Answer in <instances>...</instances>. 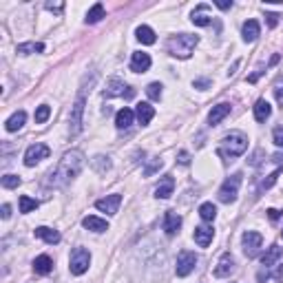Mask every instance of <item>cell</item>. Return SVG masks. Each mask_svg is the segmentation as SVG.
I'll use <instances>...</instances> for the list:
<instances>
[{"label": "cell", "instance_id": "1", "mask_svg": "<svg viewBox=\"0 0 283 283\" xmlns=\"http://www.w3.org/2000/svg\"><path fill=\"white\" fill-rule=\"evenodd\" d=\"M82 166H84V155H82V151H67V153L62 155L58 166L49 173L47 184L53 188L67 186L71 179H75L77 175H80Z\"/></svg>", "mask_w": 283, "mask_h": 283}, {"label": "cell", "instance_id": "2", "mask_svg": "<svg viewBox=\"0 0 283 283\" xmlns=\"http://www.w3.org/2000/svg\"><path fill=\"white\" fill-rule=\"evenodd\" d=\"M245 149H248V137L241 131H230V133L221 139V146L217 151V155L224 159H235L239 155H244Z\"/></svg>", "mask_w": 283, "mask_h": 283}, {"label": "cell", "instance_id": "3", "mask_svg": "<svg viewBox=\"0 0 283 283\" xmlns=\"http://www.w3.org/2000/svg\"><path fill=\"white\" fill-rule=\"evenodd\" d=\"M197 44H199V38H197V36L179 34V36H173V38L168 40V53H170L173 58L188 60L192 56Z\"/></svg>", "mask_w": 283, "mask_h": 283}, {"label": "cell", "instance_id": "4", "mask_svg": "<svg viewBox=\"0 0 283 283\" xmlns=\"http://www.w3.org/2000/svg\"><path fill=\"white\" fill-rule=\"evenodd\" d=\"M89 264H91V252L87 248H75L71 252V261H69V268H71V274L80 277L89 270Z\"/></svg>", "mask_w": 283, "mask_h": 283}, {"label": "cell", "instance_id": "5", "mask_svg": "<svg viewBox=\"0 0 283 283\" xmlns=\"http://www.w3.org/2000/svg\"><path fill=\"white\" fill-rule=\"evenodd\" d=\"M84 102H87V95H84V87H82L80 95L75 97L71 109V117H69V131L71 135H77L82 131V113H84Z\"/></svg>", "mask_w": 283, "mask_h": 283}, {"label": "cell", "instance_id": "6", "mask_svg": "<svg viewBox=\"0 0 283 283\" xmlns=\"http://www.w3.org/2000/svg\"><path fill=\"white\" fill-rule=\"evenodd\" d=\"M239 186H241V175H230V177L224 182V186L219 188V202L224 204H232L237 199V192H239Z\"/></svg>", "mask_w": 283, "mask_h": 283}, {"label": "cell", "instance_id": "7", "mask_svg": "<svg viewBox=\"0 0 283 283\" xmlns=\"http://www.w3.org/2000/svg\"><path fill=\"white\" fill-rule=\"evenodd\" d=\"M195 265H197V254L190 252V250H182L177 257L175 272H177V277H188V274L195 270Z\"/></svg>", "mask_w": 283, "mask_h": 283}, {"label": "cell", "instance_id": "8", "mask_svg": "<svg viewBox=\"0 0 283 283\" xmlns=\"http://www.w3.org/2000/svg\"><path fill=\"white\" fill-rule=\"evenodd\" d=\"M49 155H51V149H49L47 144H31L29 149H27V153H24V164L27 166H36L38 162H42V159H47Z\"/></svg>", "mask_w": 283, "mask_h": 283}, {"label": "cell", "instance_id": "9", "mask_svg": "<svg viewBox=\"0 0 283 283\" xmlns=\"http://www.w3.org/2000/svg\"><path fill=\"white\" fill-rule=\"evenodd\" d=\"M241 244H244V252L248 254V257H257V252H259L261 244H264V237H261L259 232L248 230V232H244V239H241Z\"/></svg>", "mask_w": 283, "mask_h": 283}, {"label": "cell", "instance_id": "10", "mask_svg": "<svg viewBox=\"0 0 283 283\" xmlns=\"http://www.w3.org/2000/svg\"><path fill=\"white\" fill-rule=\"evenodd\" d=\"M115 95H122V97H133L135 95V91L131 87H126L124 82L122 80H117V77H113V80L109 82V87H106V91H104V97H115Z\"/></svg>", "mask_w": 283, "mask_h": 283}, {"label": "cell", "instance_id": "11", "mask_svg": "<svg viewBox=\"0 0 283 283\" xmlns=\"http://www.w3.org/2000/svg\"><path fill=\"white\" fill-rule=\"evenodd\" d=\"M120 204H122V195L115 192V195H109V197H104V199H97L95 208L102 210V212H106V215H115L117 208H120Z\"/></svg>", "mask_w": 283, "mask_h": 283}, {"label": "cell", "instance_id": "12", "mask_svg": "<svg viewBox=\"0 0 283 283\" xmlns=\"http://www.w3.org/2000/svg\"><path fill=\"white\" fill-rule=\"evenodd\" d=\"M151 69V56L144 51H135L133 58H131V71L135 73H144Z\"/></svg>", "mask_w": 283, "mask_h": 283}, {"label": "cell", "instance_id": "13", "mask_svg": "<svg viewBox=\"0 0 283 283\" xmlns=\"http://www.w3.org/2000/svg\"><path fill=\"white\" fill-rule=\"evenodd\" d=\"M135 117H137V122L142 126H146L155 117V109L149 104V102H139L137 109H135Z\"/></svg>", "mask_w": 283, "mask_h": 283}, {"label": "cell", "instance_id": "14", "mask_svg": "<svg viewBox=\"0 0 283 283\" xmlns=\"http://www.w3.org/2000/svg\"><path fill=\"white\" fill-rule=\"evenodd\" d=\"M212 237H215V230L208 228V226H199V228H195V244L199 245V248H208L210 241H212Z\"/></svg>", "mask_w": 283, "mask_h": 283}, {"label": "cell", "instance_id": "15", "mask_svg": "<svg viewBox=\"0 0 283 283\" xmlns=\"http://www.w3.org/2000/svg\"><path fill=\"white\" fill-rule=\"evenodd\" d=\"M228 113H230V104H228V102H221V104L212 106V111L208 113V122H210V126H217Z\"/></svg>", "mask_w": 283, "mask_h": 283}, {"label": "cell", "instance_id": "16", "mask_svg": "<svg viewBox=\"0 0 283 283\" xmlns=\"http://www.w3.org/2000/svg\"><path fill=\"white\" fill-rule=\"evenodd\" d=\"M133 120H135V111L126 109V106H124V109H120V111L115 113V126H117L120 131H126V129H129V126L133 124Z\"/></svg>", "mask_w": 283, "mask_h": 283}, {"label": "cell", "instance_id": "17", "mask_svg": "<svg viewBox=\"0 0 283 283\" xmlns=\"http://www.w3.org/2000/svg\"><path fill=\"white\" fill-rule=\"evenodd\" d=\"M232 268H235V259H232V254H221L219 264H217L215 268V277H228V274L232 272Z\"/></svg>", "mask_w": 283, "mask_h": 283}, {"label": "cell", "instance_id": "18", "mask_svg": "<svg viewBox=\"0 0 283 283\" xmlns=\"http://www.w3.org/2000/svg\"><path fill=\"white\" fill-rule=\"evenodd\" d=\"M34 235L38 237V239L47 241V244H60V232L58 230H53V228H47V226H40V228H36Z\"/></svg>", "mask_w": 283, "mask_h": 283}, {"label": "cell", "instance_id": "19", "mask_svg": "<svg viewBox=\"0 0 283 283\" xmlns=\"http://www.w3.org/2000/svg\"><path fill=\"white\" fill-rule=\"evenodd\" d=\"M179 226H182V217L177 212L168 210L166 217H164V230H166V235H175L179 230Z\"/></svg>", "mask_w": 283, "mask_h": 283}, {"label": "cell", "instance_id": "20", "mask_svg": "<svg viewBox=\"0 0 283 283\" xmlns=\"http://www.w3.org/2000/svg\"><path fill=\"white\" fill-rule=\"evenodd\" d=\"M241 34H244L245 42H254V40L259 38V34H261L259 22H257V20H248V22H244V29H241Z\"/></svg>", "mask_w": 283, "mask_h": 283}, {"label": "cell", "instance_id": "21", "mask_svg": "<svg viewBox=\"0 0 283 283\" xmlns=\"http://www.w3.org/2000/svg\"><path fill=\"white\" fill-rule=\"evenodd\" d=\"M82 226L87 228V230H93V232H104L109 230V224H106V219H100V217H84L82 219Z\"/></svg>", "mask_w": 283, "mask_h": 283}, {"label": "cell", "instance_id": "22", "mask_svg": "<svg viewBox=\"0 0 283 283\" xmlns=\"http://www.w3.org/2000/svg\"><path fill=\"white\" fill-rule=\"evenodd\" d=\"M281 254H283V248H279V245H272V248H268V252L261 257V265L270 270L279 259H281Z\"/></svg>", "mask_w": 283, "mask_h": 283}, {"label": "cell", "instance_id": "23", "mask_svg": "<svg viewBox=\"0 0 283 283\" xmlns=\"http://www.w3.org/2000/svg\"><path fill=\"white\" fill-rule=\"evenodd\" d=\"M173 188H175V179L173 177H164L162 184L155 188V197H159V199H168V197L173 195Z\"/></svg>", "mask_w": 283, "mask_h": 283}, {"label": "cell", "instance_id": "24", "mask_svg": "<svg viewBox=\"0 0 283 283\" xmlns=\"http://www.w3.org/2000/svg\"><path fill=\"white\" fill-rule=\"evenodd\" d=\"M51 268H53V261H51V257H49V254H40V257H36L34 270L38 274H49V272H51Z\"/></svg>", "mask_w": 283, "mask_h": 283}, {"label": "cell", "instance_id": "25", "mask_svg": "<svg viewBox=\"0 0 283 283\" xmlns=\"http://www.w3.org/2000/svg\"><path fill=\"white\" fill-rule=\"evenodd\" d=\"M24 120H27V113H24V111H16L14 115L7 120V131H9V133H14V131H20L24 126Z\"/></svg>", "mask_w": 283, "mask_h": 283}, {"label": "cell", "instance_id": "26", "mask_svg": "<svg viewBox=\"0 0 283 283\" xmlns=\"http://www.w3.org/2000/svg\"><path fill=\"white\" fill-rule=\"evenodd\" d=\"M270 113H272V109H270V104L265 100H259L254 104V120L257 122H265L270 117Z\"/></svg>", "mask_w": 283, "mask_h": 283}, {"label": "cell", "instance_id": "27", "mask_svg": "<svg viewBox=\"0 0 283 283\" xmlns=\"http://www.w3.org/2000/svg\"><path fill=\"white\" fill-rule=\"evenodd\" d=\"M104 18V5L102 2H95V5L91 7V9L87 11V24H95V22H100V20Z\"/></svg>", "mask_w": 283, "mask_h": 283}, {"label": "cell", "instance_id": "28", "mask_svg": "<svg viewBox=\"0 0 283 283\" xmlns=\"http://www.w3.org/2000/svg\"><path fill=\"white\" fill-rule=\"evenodd\" d=\"M137 40L142 44H155V31L151 29V27H146V24H142V27H137Z\"/></svg>", "mask_w": 283, "mask_h": 283}, {"label": "cell", "instance_id": "29", "mask_svg": "<svg viewBox=\"0 0 283 283\" xmlns=\"http://www.w3.org/2000/svg\"><path fill=\"white\" fill-rule=\"evenodd\" d=\"M16 51L20 56H29V53H42L44 51V44L42 42H24V44H18Z\"/></svg>", "mask_w": 283, "mask_h": 283}, {"label": "cell", "instance_id": "30", "mask_svg": "<svg viewBox=\"0 0 283 283\" xmlns=\"http://www.w3.org/2000/svg\"><path fill=\"white\" fill-rule=\"evenodd\" d=\"M199 217H202L204 221H215V217H217V208H215V204H212V202L202 204V206H199Z\"/></svg>", "mask_w": 283, "mask_h": 283}, {"label": "cell", "instance_id": "31", "mask_svg": "<svg viewBox=\"0 0 283 283\" xmlns=\"http://www.w3.org/2000/svg\"><path fill=\"white\" fill-rule=\"evenodd\" d=\"M38 208V202L36 199H31L29 195H22L20 197V212H31Z\"/></svg>", "mask_w": 283, "mask_h": 283}, {"label": "cell", "instance_id": "32", "mask_svg": "<svg viewBox=\"0 0 283 283\" xmlns=\"http://www.w3.org/2000/svg\"><path fill=\"white\" fill-rule=\"evenodd\" d=\"M93 168H95L97 173H106V170H109L111 168V162H109V157H104V155H97L95 159H93Z\"/></svg>", "mask_w": 283, "mask_h": 283}, {"label": "cell", "instance_id": "33", "mask_svg": "<svg viewBox=\"0 0 283 283\" xmlns=\"http://www.w3.org/2000/svg\"><path fill=\"white\" fill-rule=\"evenodd\" d=\"M49 115H51V106H47V104H42V106H38V111H36V124H44V122L49 120Z\"/></svg>", "mask_w": 283, "mask_h": 283}, {"label": "cell", "instance_id": "34", "mask_svg": "<svg viewBox=\"0 0 283 283\" xmlns=\"http://www.w3.org/2000/svg\"><path fill=\"white\" fill-rule=\"evenodd\" d=\"M146 95H149L151 100H159V97H162V84H159V82H151L149 87H146Z\"/></svg>", "mask_w": 283, "mask_h": 283}, {"label": "cell", "instance_id": "35", "mask_svg": "<svg viewBox=\"0 0 283 283\" xmlns=\"http://www.w3.org/2000/svg\"><path fill=\"white\" fill-rule=\"evenodd\" d=\"M159 168H162V159H159V157H153V162H151L149 166L144 168V177H151V175H153L155 170H159Z\"/></svg>", "mask_w": 283, "mask_h": 283}, {"label": "cell", "instance_id": "36", "mask_svg": "<svg viewBox=\"0 0 283 283\" xmlns=\"http://www.w3.org/2000/svg\"><path fill=\"white\" fill-rule=\"evenodd\" d=\"M2 186H5V188H18L20 186V177H18V175H5V177H2Z\"/></svg>", "mask_w": 283, "mask_h": 283}, {"label": "cell", "instance_id": "37", "mask_svg": "<svg viewBox=\"0 0 283 283\" xmlns=\"http://www.w3.org/2000/svg\"><path fill=\"white\" fill-rule=\"evenodd\" d=\"M274 97H277V102L283 106V77H279V80L274 82Z\"/></svg>", "mask_w": 283, "mask_h": 283}, {"label": "cell", "instance_id": "38", "mask_svg": "<svg viewBox=\"0 0 283 283\" xmlns=\"http://www.w3.org/2000/svg\"><path fill=\"white\" fill-rule=\"evenodd\" d=\"M272 139L279 149H283V126H277V129L272 131Z\"/></svg>", "mask_w": 283, "mask_h": 283}, {"label": "cell", "instance_id": "39", "mask_svg": "<svg viewBox=\"0 0 283 283\" xmlns=\"http://www.w3.org/2000/svg\"><path fill=\"white\" fill-rule=\"evenodd\" d=\"M177 162L182 164V166H188V164H190V155H188L186 151H182V153L177 155Z\"/></svg>", "mask_w": 283, "mask_h": 283}, {"label": "cell", "instance_id": "40", "mask_svg": "<svg viewBox=\"0 0 283 283\" xmlns=\"http://www.w3.org/2000/svg\"><path fill=\"white\" fill-rule=\"evenodd\" d=\"M47 9L49 11H62L64 9V2H47Z\"/></svg>", "mask_w": 283, "mask_h": 283}, {"label": "cell", "instance_id": "41", "mask_svg": "<svg viewBox=\"0 0 283 283\" xmlns=\"http://www.w3.org/2000/svg\"><path fill=\"white\" fill-rule=\"evenodd\" d=\"M265 18H268V24H270V27H277V24H279V16H277V14H268Z\"/></svg>", "mask_w": 283, "mask_h": 283}, {"label": "cell", "instance_id": "42", "mask_svg": "<svg viewBox=\"0 0 283 283\" xmlns=\"http://www.w3.org/2000/svg\"><path fill=\"white\" fill-rule=\"evenodd\" d=\"M261 73H264V67H259V69H257V71H254L252 75L248 77V82H257V80H259V75H261Z\"/></svg>", "mask_w": 283, "mask_h": 283}, {"label": "cell", "instance_id": "43", "mask_svg": "<svg viewBox=\"0 0 283 283\" xmlns=\"http://www.w3.org/2000/svg\"><path fill=\"white\" fill-rule=\"evenodd\" d=\"M208 84H210L208 80H195V89H202V91L208 87Z\"/></svg>", "mask_w": 283, "mask_h": 283}, {"label": "cell", "instance_id": "44", "mask_svg": "<svg viewBox=\"0 0 283 283\" xmlns=\"http://www.w3.org/2000/svg\"><path fill=\"white\" fill-rule=\"evenodd\" d=\"M9 215H11V208H9V204H5L2 206V219H9Z\"/></svg>", "mask_w": 283, "mask_h": 283}, {"label": "cell", "instance_id": "45", "mask_svg": "<svg viewBox=\"0 0 283 283\" xmlns=\"http://www.w3.org/2000/svg\"><path fill=\"white\" fill-rule=\"evenodd\" d=\"M268 217H270V219H272V221H277V219H279V210L270 208V210H268Z\"/></svg>", "mask_w": 283, "mask_h": 283}, {"label": "cell", "instance_id": "46", "mask_svg": "<svg viewBox=\"0 0 283 283\" xmlns=\"http://www.w3.org/2000/svg\"><path fill=\"white\" fill-rule=\"evenodd\" d=\"M217 7H219V9H230L232 7V2H215Z\"/></svg>", "mask_w": 283, "mask_h": 283}, {"label": "cell", "instance_id": "47", "mask_svg": "<svg viewBox=\"0 0 283 283\" xmlns=\"http://www.w3.org/2000/svg\"><path fill=\"white\" fill-rule=\"evenodd\" d=\"M281 235H283V232H281Z\"/></svg>", "mask_w": 283, "mask_h": 283}]
</instances>
